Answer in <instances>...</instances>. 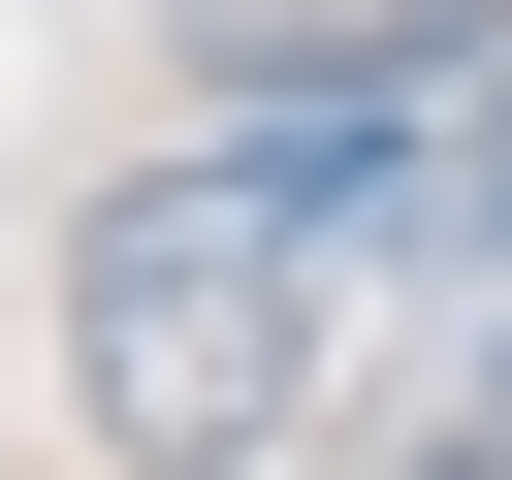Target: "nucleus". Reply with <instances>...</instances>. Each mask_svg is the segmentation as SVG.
Wrapping results in <instances>:
<instances>
[{"label":"nucleus","mask_w":512,"mask_h":480,"mask_svg":"<svg viewBox=\"0 0 512 480\" xmlns=\"http://www.w3.org/2000/svg\"><path fill=\"white\" fill-rule=\"evenodd\" d=\"M448 128H480V32H288L224 128H160V160L64 224V384H96V448H128V480H256V448L320 416V352H352V256L448 192Z\"/></svg>","instance_id":"obj_1"}]
</instances>
